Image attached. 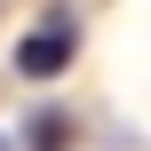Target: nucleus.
<instances>
[{
  "label": "nucleus",
  "instance_id": "nucleus-1",
  "mask_svg": "<svg viewBox=\"0 0 151 151\" xmlns=\"http://www.w3.org/2000/svg\"><path fill=\"white\" fill-rule=\"evenodd\" d=\"M72 48H80V16L56 8V16H40V24L16 40V72H24V80H56V72L72 64Z\"/></svg>",
  "mask_w": 151,
  "mask_h": 151
},
{
  "label": "nucleus",
  "instance_id": "nucleus-2",
  "mask_svg": "<svg viewBox=\"0 0 151 151\" xmlns=\"http://www.w3.org/2000/svg\"><path fill=\"white\" fill-rule=\"evenodd\" d=\"M24 135H32V151H64V135H72V127H64L56 111H40V119H32Z\"/></svg>",
  "mask_w": 151,
  "mask_h": 151
}]
</instances>
